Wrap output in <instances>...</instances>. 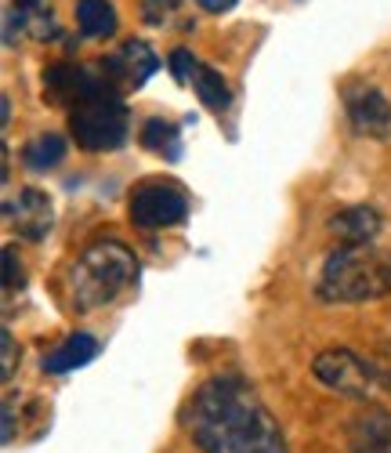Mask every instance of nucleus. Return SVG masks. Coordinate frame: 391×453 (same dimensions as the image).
Listing matches in <instances>:
<instances>
[{
	"mask_svg": "<svg viewBox=\"0 0 391 453\" xmlns=\"http://www.w3.org/2000/svg\"><path fill=\"white\" fill-rule=\"evenodd\" d=\"M181 428L200 453H290L280 421L247 377L218 373L181 410Z\"/></svg>",
	"mask_w": 391,
	"mask_h": 453,
	"instance_id": "f257e3e1",
	"label": "nucleus"
},
{
	"mask_svg": "<svg viewBox=\"0 0 391 453\" xmlns=\"http://www.w3.org/2000/svg\"><path fill=\"white\" fill-rule=\"evenodd\" d=\"M138 280V257L120 240H91L80 254L73 257L65 273V294L73 312H98L112 305L124 290H131Z\"/></svg>",
	"mask_w": 391,
	"mask_h": 453,
	"instance_id": "f03ea898",
	"label": "nucleus"
},
{
	"mask_svg": "<svg viewBox=\"0 0 391 453\" xmlns=\"http://www.w3.org/2000/svg\"><path fill=\"white\" fill-rule=\"evenodd\" d=\"M69 131L84 153H112L127 142V109L105 73L84 69L76 98L69 102Z\"/></svg>",
	"mask_w": 391,
	"mask_h": 453,
	"instance_id": "7ed1b4c3",
	"label": "nucleus"
},
{
	"mask_svg": "<svg viewBox=\"0 0 391 453\" xmlns=\"http://www.w3.org/2000/svg\"><path fill=\"white\" fill-rule=\"evenodd\" d=\"M391 294V254L377 247H341L326 257L316 297L326 305H366Z\"/></svg>",
	"mask_w": 391,
	"mask_h": 453,
	"instance_id": "20e7f679",
	"label": "nucleus"
},
{
	"mask_svg": "<svg viewBox=\"0 0 391 453\" xmlns=\"http://www.w3.org/2000/svg\"><path fill=\"white\" fill-rule=\"evenodd\" d=\"M311 373L326 392H337L344 399H370L377 381L373 363H366L359 352L351 349H323L311 359Z\"/></svg>",
	"mask_w": 391,
	"mask_h": 453,
	"instance_id": "39448f33",
	"label": "nucleus"
},
{
	"mask_svg": "<svg viewBox=\"0 0 391 453\" xmlns=\"http://www.w3.org/2000/svg\"><path fill=\"white\" fill-rule=\"evenodd\" d=\"M127 211L138 229H167L188 218V200L174 185H138Z\"/></svg>",
	"mask_w": 391,
	"mask_h": 453,
	"instance_id": "423d86ee",
	"label": "nucleus"
},
{
	"mask_svg": "<svg viewBox=\"0 0 391 453\" xmlns=\"http://www.w3.org/2000/svg\"><path fill=\"white\" fill-rule=\"evenodd\" d=\"M344 112L348 124L366 138H387L391 134V102L384 98L380 88L356 84L344 91Z\"/></svg>",
	"mask_w": 391,
	"mask_h": 453,
	"instance_id": "0eeeda50",
	"label": "nucleus"
},
{
	"mask_svg": "<svg viewBox=\"0 0 391 453\" xmlns=\"http://www.w3.org/2000/svg\"><path fill=\"white\" fill-rule=\"evenodd\" d=\"M156 69H160V58L145 41H127L120 51L102 58V73L116 88H142Z\"/></svg>",
	"mask_w": 391,
	"mask_h": 453,
	"instance_id": "6e6552de",
	"label": "nucleus"
},
{
	"mask_svg": "<svg viewBox=\"0 0 391 453\" xmlns=\"http://www.w3.org/2000/svg\"><path fill=\"white\" fill-rule=\"evenodd\" d=\"M380 225L384 221L373 203H351V207H341L337 214H330L326 229L341 247H370L380 233Z\"/></svg>",
	"mask_w": 391,
	"mask_h": 453,
	"instance_id": "1a4fd4ad",
	"label": "nucleus"
},
{
	"mask_svg": "<svg viewBox=\"0 0 391 453\" xmlns=\"http://www.w3.org/2000/svg\"><path fill=\"white\" fill-rule=\"evenodd\" d=\"M8 214L15 218L19 236H26L33 243H41L55 225V203H51V196L44 193V188H22L19 203L8 207Z\"/></svg>",
	"mask_w": 391,
	"mask_h": 453,
	"instance_id": "9d476101",
	"label": "nucleus"
},
{
	"mask_svg": "<svg viewBox=\"0 0 391 453\" xmlns=\"http://www.w3.org/2000/svg\"><path fill=\"white\" fill-rule=\"evenodd\" d=\"M351 442L359 453H391V413H384L380 406L363 410L351 421Z\"/></svg>",
	"mask_w": 391,
	"mask_h": 453,
	"instance_id": "9b49d317",
	"label": "nucleus"
},
{
	"mask_svg": "<svg viewBox=\"0 0 391 453\" xmlns=\"http://www.w3.org/2000/svg\"><path fill=\"white\" fill-rule=\"evenodd\" d=\"M98 356V337L91 334H69L58 349H51L44 356V370L48 373H69V370H80Z\"/></svg>",
	"mask_w": 391,
	"mask_h": 453,
	"instance_id": "f8f14e48",
	"label": "nucleus"
},
{
	"mask_svg": "<svg viewBox=\"0 0 391 453\" xmlns=\"http://www.w3.org/2000/svg\"><path fill=\"white\" fill-rule=\"evenodd\" d=\"M188 84H192L196 98H200L207 109H214V112H225V109H228L232 91H228V81L221 77L214 65H207V62L196 58V62H192V73H188Z\"/></svg>",
	"mask_w": 391,
	"mask_h": 453,
	"instance_id": "ddd939ff",
	"label": "nucleus"
},
{
	"mask_svg": "<svg viewBox=\"0 0 391 453\" xmlns=\"http://www.w3.org/2000/svg\"><path fill=\"white\" fill-rule=\"evenodd\" d=\"M76 26L84 36L98 41V36H112L120 29V15H116L112 0H76Z\"/></svg>",
	"mask_w": 391,
	"mask_h": 453,
	"instance_id": "4468645a",
	"label": "nucleus"
},
{
	"mask_svg": "<svg viewBox=\"0 0 391 453\" xmlns=\"http://www.w3.org/2000/svg\"><path fill=\"white\" fill-rule=\"evenodd\" d=\"M62 160H65V138H62V134H51V131L29 138L26 149H22V164H26L29 171H36V174L55 171Z\"/></svg>",
	"mask_w": 391,
	"mask_h": 453,
	"instance_id": "2eb2a0df",
	"label": "nucleus"
},
{
	"mask_svg": "<svg viewBox=\"0 0 391 453\" xmlns=\"http://www.w3.org/2000/svg\"><path fill=\"white\" fill-rule=\"evenodd\" d=\"M142 145L149 149V153L156 157H167V160H178L181 157V134L171 120H160V117H152L145 120L142 127Z\"/></svg>",
	"mask_w": 391,
	"mask_h": 453,
	"instance_id": "dca6fc26",
	"label": "nucleus"
},
{
	"mask_svg": "<svg viewBox=\"0 0 391 453\" xmlns=\"http://www.w3.org/2000/svg\"><path fill=\"white\" fill-rule=\"evenodd\" d=\"M26 287V269H22V257L15 254V247L4 250V290L15 294Z\"/></svg>",
	"mask_w": 391,
	"mask_h": 453,
	"instance_id": "f3484780",
	"label": "nucleus"
},
{
	"mask_svg": "<svg viewBox=\"0 0 391 453\" xmlns=\"http://www.w3.org/2000/svg\"><path fill=\"white\" fill-rule=\"evenodd\" d=\"M0 345H4V366H0V377H4V381H12L15 366H19V342H15V334H12L8 326L0 330Z\"/></svg>",
	"mask_w": 391,
	"mask_h": 453,
	"instance_id": "a211bd4d",
	"label": "nucleus"
},
{
	"mask_svg": "<svg viewBox=\"0 0 391 453\" xmlns=\"http://www.w3.org/2000/svg\"><path fill=\"white\" fill-rule=\"evenodd\" d=\"M171 12H174V0H145L142 4V19L152 22V26H160Z\"/></svg>",
	"mask_w": 391,
	"mask_h": 453,
	"instance_id": "6ab92c4d",
	"label": "nucleus"
},
{
	"mask_svg": "<svg viewBox=\"0 0 391 453\" xmlns=\"http://www.w3.org/2000/svg\"><path fill=\"white\" fill-rule=\"evenodd\" d=\"M192 62H196V58H192V51H185V48H174V51H171V62H167V65H171V73H174V77H178L181 84H188Z\"/></svg>",
	"mask_w": 391,
	"mask_h": 453,
	"instance_id": "aec40b11",
	"label": "nucleus"
},
{
	"mask_svg": "<svg viewBox=\"0 0 391 453\" xmlns=\"http://www.w3.org/2000/svg\"><path fill=\"white\" fill-rule=\"evenodd\" d=\"M370 363H373V370H377V381L391 392V342H387V345H380V352H377Z\"/></svg>",
	"mask_w": 391,
	"mask_h": 453,
	"instance_id": "412c9836",
	"label": "nucleus"
},
{
	"mask_svg": "<svg viewBox=\"0 0 391 453\" xmlns=\"http://www.w3.org/2000/svg\"><path fill=\"white\" fill-rule=\"evenodd\" d=\"M200 4H203L207 12H228L232 4H236V0H200Z\"/></svg>",
	"mask_w": 391,
	"mask_h": 453,
	"instance_id": "4be33fe9",
	"label": "nucleus"
},
{
	"mask_svg": "<svg viewBox=\"0 0 391 453\" xmlns=\"http://www.w3.org/2000/svg\"><path fill=\"white\" fill-rule=\"evenodd\" d=\"M0 112H4V127H8V120H12V102H8V95H4V102H0Z\"/></svg>",
	"mask_w": 391,
	"mask_h": 453,
	"instance_id": "5701e85b",
	"label": "nucleus"
}]
</instances>
